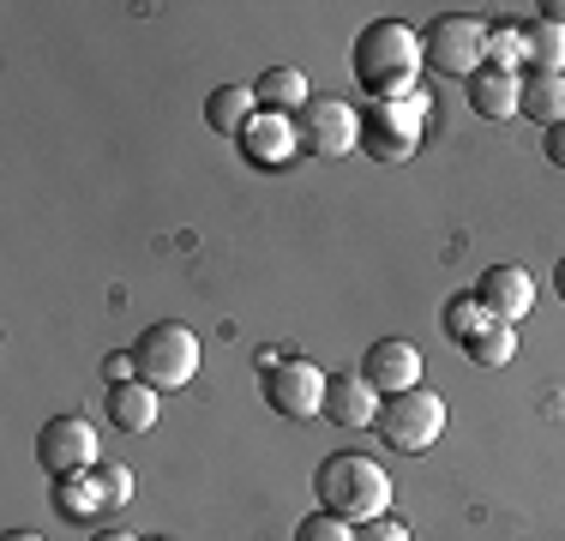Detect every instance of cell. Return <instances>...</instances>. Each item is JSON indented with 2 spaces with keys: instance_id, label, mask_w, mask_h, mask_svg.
<instances>
[{
  "instance_id": "83f0119b",
  "label": "cell",
  "mask_w": 565,
  "mask_h": 541,
  "mask_svg": "<svg viewBox=\"0 0 565 541\" xmlns=\"http://www.w3.org/2000/svg\"><path fill=\"white\" fill-rule=\"evenodd\" d=\"M0 541H43V535H36V530H7Z\"/></svg>"
},
{
  "instance_id": "5b68a950",
  "label": "cell",
  "mask_w": 565,
  "mask_h": 541,
  "mask_svg": "<svg viewBox=\"0 0 565 541\" xmlns=\"http://www.w3.org/2000/svg\"><path fill=\"white\" fill-rule=\"evenodd\" d=\"M422 61L434 66V73H446V78L481 73V66H488V24L463 19V12H439V19H427Z\"/></svg>"
},
{
  "instance_id": "ac0fdd59",
  "label": "cell",
  "mask_w": 565,
  "mask_h": 541,
  "mask_svg": "<svg viewBox=\"0 0 565 541\" xmlns=\"http://www.w3.org/2000/svg\"><path fill=\"white\" fill-rule=\"evenodd\" d=\"M259 115V97H253V85H217L205 97V127L223 132V139H241V127Z\"/></svg>"
},
{
  "instance_id": "484cf974",
  "label": "cell",
  "mask_w": 565,
  "mask_h": 541,
  "mask_svg": "<svg viewBox=\"0 0 565 541\" xmlns=\"http://www.w3.org/2000/svg\"><path fill=\"white\" fill-rule=\"evenodd\" d=\"M547 162L565 169V120H559V127H547Z\"/></svg>"
},
{
  "instance_id": "9c48e42d",
  "label": "cell",
  "mask_w": 565,
  "mask_h": 541,
  "mask_svg": "<svg viewBox=\"0 0 565 541\" xmlns=\"http://www.w3.org/2000/svg\"><path fill=\"white\" fill-rule=\"evenodd\" d=\"M265 379V403H271L277 415H289V422H313V415H326V373L313 368L307 356H282Z\"/></svg>"
},
{
  "instance_id": "7c38bea8",
  "label": "cell",
  "mask_w": 565,
  "mask_h": 541,
  "mask_svg": "<svg viewBox=\"0 0 565 541\" xmlns=\"http://www.w3.org/2000/svg\"><path fill=\"white\" fill-rule=\"evenodd\" d=\"M295 151H301L295 115H271V108H259V115L241 127V157H247L253 169H282V162H295Z\"/></svg>"
},
{
  "instance_id": "6da1fadb",
  "label": "cell",
  "mask_w": 565,
  "mask_h": 541,
  "mask_svg": "<svg viewBox=\"0 0 565 541\" xmlns=\"http://www.w3.org/2000/svg\"><path fill=\"white\" fill-rule=\"evenodd\" d=\"M355 85L367 91L373 103H392V97H415V78H422V36L397 19H380L355 36Z\"/></svg>"
},
{
  "instance_id": "f1b7e54d",
  "label": "cell",
  "mask_w": 565,
  "mask_h": 541,
  "mask_svg": "<svg viewBox=\"0 0 565 541\" xmlns=\"http://www.w3.org/2000/svg\"><path fill=\"white\" fill-rule=\"evenodd\" d=\"M554 289H559V301H565V259H559V270H554Z\"/></svg>"
},
{
  "instance_id": "44dd1931",
  "label": "cell",
  "mask_w": 565,
  "mask_h": 541,
  "mask_svg": "<svg viewBox=\"0 0 565 541\" xmlns=\"http://www.w3.org/2000/svg\"><path fill=\"white\" fill-rule=\"evenodd\" d=\"M463 356L476 361V368H505L511 356H518V325H505V319H488L476 337L463 343Z\"/></svg>"
},
{
  "instance_id": "52a82bcc",
  "label": "cell",
  "mask_w": 565,
  "mask_h": 541,
  "mask_svg": "<svg viewBox=\"0 0 565 541\" xmlns=\"http://www.w3.org/2000/svg\"><path fill=\"white\" fill-rule=\"evenodd\" d=\"M127 499H132V469H120V464H97V469H85V476L55 481V511L73 523H90V518H103V511L127 506Z\"/></svg>"
},
{
  "instance_id": "4fadbf2b",
  "label": "cell",
  "mask_w": 565,
  "mask_h": 541,
  "mask_svg": "<svg viewBox=\"0 0 565 541\" xmlns=\"http://www.w3.org/2000/svg\"><path fill=\"white\" fill-rule=\"evenodd\" d=\"M326 422L343 433H361L380 422V391L361 373H326Z\"/></svg>"
},
{
  "instance_id": "2e32d148",
  "label": "cell",
  "mask_w": 565,
  "mask_h": 541,
  "mask_svg": "<svg viewBox=\"0 0 565 541\" xmlns=\"http://www.w3.org/2000/svg\"><path fill=\"white\" fill-rule=\"evenodd\" d=\"M463 91H469V108H476V115L511 120V115H518V91H523V78H518V73H500V66H481V73H469V78H463Z\"/></svg>"
},
{
  "instance_id": "4316f807",
  "label": "cell",
  "mask_w": 565,
  "mask_h": 541,
  "mask_svg": "<svg viewBox=\"0 0 565 541\" xmlns=\"http://www.w3.org/2000/svg\"><path fill=\"white\" fill-rule=\"evenodd\" d=\"M542 19H547V24H559V31H565V0H542Z\"/></svg>"
},
{
  "instance_id": "277c9868",
  "label": "cell",
  "mask_w": 565,
  "mask_h": 541,
  "mask_svg": "<svg viewBox=\"0 0 565 541\" xmlns=\"http://www.w3.org/2000/svg\"><path fill=\"white\" fill-rule=\"evenodd\" d=\"M380 445H392L403 457H422L427 445H439V433H446V397H434L427 385L403 391V397H380Z\"/></svg>"
},
{
  "instance_id": "7402d4cb",
  "label": "cell",
  "mask_w": 565,
  "mask_h": 541,
  "mask_svg": "<svg viewBox=\"0 0 565 541\" xmlns=\"http://www.w3.org/2000/svg\"><path fill=\"white\" fill-rule=\"evenodd\" d=\"M439 319H446V337H451V343H469V337H476V331H481V325H488L493 314L476 301V295H451V301H446V314H439Z\"/></svg>"
},
{
  "instance_id": "8fae6325",
  "label": "cell",
  "mask_w": 565,
  "mask_h": 541,
  "mask_svg": "<svg viewBox=\"0 0 565 541\" xmlns=\"http://www.w3.org/2000/svg\"><path fill=\"white\" fill-rule=\"evenodd\" d=\"M361 379H367L380 397H403V391L422 385V349L409 337H380V343L361 356Z\"/></svg>"
},
{
  "instance_id": "3957f363",
  "label": "cell",
  "mask_w": 565,
  "mask_h": 541,
  "mask_svg": "<svg viewBox=\"0 0 565 541\" xmlns=\"http://www.w3.org/2000/svg\"><path fill=\"white\" fill-rule=\"evenodd\" d=\"M132 368L151 391H181L199 373V337L181 319H157L132 337Z\"/></svg>"
},
{
  "instance_id": "ba28073f",
  "label": "cell",
  "mask_w": 565,
  "mask_h": 541,
  "mask_svg": "<svg viewBox=\"0 0 565 541\" xmlns=\"http://www.w3.org/2000/svg\"><path fill=\"white\" fill-rule=\"evenodd\" d=\"M36 464L49 469V476H85V469H97V427L85 422V415H49L43 427H36Z\"/></svg>"
},
{
  "instance_id": "e0dca14e",
  "label": "cell",
  "mask_w": 565,
  "mask_h": 541,
  "mask_svg": "<svg viewBox=\"0 0 565 541\" xmlns=\"http://www.w3.org/2000/svg\"><path fill=\"white\" fill-rule=\"evenodd\" d=\"M109 422L120 433H151L157 427V391L145 379H127V385H109Z\"/></svg>"
},
{
  "instance_id": "603a6c76",
  "label": "cell",
  "mask_w": 565,
  "mask_h": 541,
  "mask_svg": "<svg viewBox=\"0 0 565 541\" xmlns=\"http://www.w3.org/2000/svg\"><path fill=\"white\" fill-rule=\"evenodd\" d=\"M488 66L518 73L523 66V24H488Z\"/></svg>"
},
{
  "instance_id": "cb8c5ba5",
  "label": "cell",
  "mask_w": 565,
  "mask_h": 541,
  "mask_svg": "<svg viewBox=\"0 0 565 541\" xmlns=\"http://www.w3.org/2000/svg\"><path fill=\"white\" fill-rule=\"evenodd\" d=\"M295 541H355V523H343L338 511L313 506L301 523H295Z\"/></svg>"
},
{
  "instance_id": "5bb4252c",
  "label": "cell",
  "mask_w": 565,
  "mask_h": 541,
  "mask_svg": "<svg viewBox=\"0 0 565 541\" xmlns=\"http://www.w3.org/2000/svg\"><path fill=\"white\" fill-rule=\"evenodd\" d=\"M476 301L488 307L493 319L518 325V319L535 307V277H530L523 265H493V270H481V283H476Z\"/></svg>"
},
{
  "instance_id": "d4e9b609",
  "label": "cell",
  "mask_w": 565,
  "mask_h": 541,
  "mask_svg": "<svg viewBox=\"0 0 565 541\" xmlns=\"http://www.w3.org/2000/svg\"><path fill=\"white\" fill-rule=\"evenodd\" d=\"M355 541H409V530L385 511V518H373V523H355Z\"/></svg>"
},
{
  "instance_id": "7a4b0ae2",
  "label": "cell",
  "mask_w": 565,
  "mask_h": 541,
  "mask_svg": "<svg viewBox=\"0 0 565 541\" xmlns=\"http://www.w3.org/2000/svg\"><path fill=\"white\" fill-rule=\"evenodd\" d=\"M313 494L326 511H338L343 523H373L392 511V476L373 464L367 452H331L313 469Z\"/></svg>"
},
{
  "instance_id": "ffe728a7",
  "label": "cell",
  "mask_w": 565,
  "mask_h": 541,
  "mask_svg": "<svg viewBox=\"0 0 565 541\" xmlns=\"http://www.w3.org/2000/svg\"><path fill=\"white\" fill-rule=\"evenodd\" d=\"M523 73H565V31L547 19L523 24Z\"/></svg>"
},
{
  "instance_id": "f546056e",
  "label": "cell",
  "mask_w": 565,
  "mask_h": 541,
  "mask_svg": "<svg viewBox=\"0 0 565 541\" xmlns=\"http://www.w3.org/2000/svg\"><path fill=\"white\" fill-rule=\"evenodd\" d=\"M97 541H132V535H120V530H109V535H97Z\"/></svg>"
},
{
  "instance_id": "8992f818",
  "label": "cell",
  "mask_w": 565,
  "mask_h": 541,
  "mask_svg": "<svg viewBox=\"0 0 565 541\" xmlns=\"http://www.w3.org/2000/svg\"><path fill=\"white\" fill-rule=\"evenodd\" d=\"M427 91H415V97H392V103H373L367 115H361V139H367V151L380 162H403L422 145V127H427Z\"/></svg>"
},
{
  "instance_id": "9a60e30c",
  "label": "cell",
  "mask_w": 565,
  "mask_h": 541,
  "mask_svg": "<svg viewBox=\"0 0 565 541\" xmlns=\"http://www.w3.org/2000/svg\"><path fill=\"white\" fill-rule=\"evenodd\" d=\"M253 97H259V108H271V115H301L307 103H313V91H307V73L289 61L265 66L259 78H253Z\"/></svg>"
},
{
  "instance_id": "d6986e66",
  "label": "cell",
  "mask_w": 565,
  "mask_h": 541,
  "mask_svg": "<svg viewBox=\"0 0 565 541\" xmlns=\"http://www.w3.org/2000/svg\"><path fill=\"white\" fill-rule=\"evenodd\" d=\"M518 115L542 120V127H559L565 120V73H523Z\"/></svg>"
},
{
  "instance_id": "30bf717a",
  "label": "cell",
  "mask_w": 565,
  "mask_h": 541,
  "mask_svg": "<svg viewBox=\"0 0 565 541\" xmlns=\"http://www.w3.org/2000/svg\"><path fill=\"white\" fill-rule=\"evenodd\" d=\"M295 132H301V151L313 157H349L361 145V115L343 97H319L295 115Z\"/></svg>"
}]
</instances>
